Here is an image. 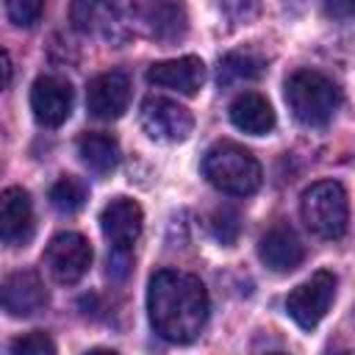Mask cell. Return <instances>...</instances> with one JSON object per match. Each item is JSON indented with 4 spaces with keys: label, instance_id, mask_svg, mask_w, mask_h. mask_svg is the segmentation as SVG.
<instances>
[{
    "label": "cell",
    "instance_id": "1",
    "mask_svg": "<svg viewBox=\"0 0 355 355\" xmlns=\"http://www.w3.org/2000/svg\"><path fill=\"white\" fill-rule=\"evenodd\" d=\"M150 324L166 341L186 344L200 336L208 319V291L200 277L178 269H161L147 286Z\"/></svg>",
    "mask_w": 355,
    "mask_h": 355
},
{
    "label": "cell",
    "instance_id": "2",
    "mask_svg": "<svg viewBox=\"0 0 355 355\" xmlns=\"http://www.w3.org/2000/svg\"><path fill=\"white\" fill-rule=\"evenodd\" d=\"M202 175L225 194L247 197L261 186V164L236 141H216L202 158Z\"/></svg>",
    "mask_w": 355,
    "mask_h": 355
},
{
    "label": "cell",
    "instance_id": "3",
    "mask_svg": "<svg viewBox=\"0 0 355 355\" xmlns=\"http://www.w3.org/2000/svg\"><path fill=\"white\" fill-rule=\"evenodd\" d=\"M286 103L297 122L308 128H322L333 119L341 103V92L327 75L313 69H297L286 78Z\"/></svg>",
    "mask_w": 355,
    "mask_h": 355
},
{
    "label": "cell",
    "instance_id": "4",
    "mask_svg": "<svg viewBox=\"0 0 355 355\" xmlns=\"http://www.w3.org/2000/svg\"><path fill=\"white\" fill-rule=\"evenodd\" d=\"M302 222L322 239H341L349 225L347 191L336 180H319L302 191L300 200Z\"/></svg>",
    "mask_w": 355,
    "mask_h": 355
},
{
    "label": "cell",
    "instance_id": "5",
    "mask_svg": "<svg viewBox=\"0 0 355 355\" xmlns=\"http://www.w3.org/2000/svg\"><path fill=\"white\" fill-rule=\"evenodd\" d=\"M72 22L89 36L105 42H122L130 33V3L128 0H72Z\"/></svg>",
    "mask_w": 355,
    "mask_h": 355
},
{
    "label": "cell",
    "instance_id": "6",
    "mask_svg": "<svg viewBox=\"0 0 355 355\" xmlns=\"http://www.w3.org/2000/svg\"><path fill=\"white\" fill-rule=\"evenodd\" d=\"M336 275L333 272H316L311 275L305 283H300L288 297H286V311L288 316L302 327V330H313L324 313L330 311L333 305V297H336Z\"/></svg>",
    "mask_w": 355,
    "mask_h": 355
},
{
    "label": "cell",
    "instance_id": "7",
    "mask_svg": "<svg viewBox=\"0 0 355 355\" xmlns=\"http://www.w3.org/2000/svg\"><path fill=\"white\" fill-rule=\"evenodd\" d=\"M42 261H44V266H47V272L55 283L72 286L92 266V244L80 233L67 230V233H58V236L50 239Z\"/></svg>",
    "mask_w": 355,
    "mask_h": 355
},
{
    "label": "cell",
    "instance_id": "8",
    "mask_svg": "<svg viewBox=\"0 0 355 355\" xmlns=\"http://www.w3.org/2000/svg\"><path fill=\"white\" fill-rule=\"evenodd\" d=\"M141 128L150 139L155 141H186L191 128H194V116L189 108H183L175 100L166 97H147L141 103Z\"/></svg>",
    "mask_w": 355,
    "mask_h": 355
},
{
    "label": "cell",
    "instance_id": "9",
    "mask_svg": "<svg viewBox=\"0 0 355 355\" xmlns=\"http://www.w3.org/2000/svg\"><path fill=\"white\" fill-rule=\"evenodd\" d=\"M141 205L130 197H114L103 211H100V227L103 236L108 239L111 252L130 255L136 239L141 236Z\"/></svg>",
    "mask_w": 355,
    "mask_h": 355
},
{
    "label": "cell",
    "instance_id": "10",
    "mask_svg": "<svg viewBox=\"0 0 355 355\" xmlns=\"http://www.w3.org/2000/svg\"><path fill=\"white\" fill-rule=\"evenodd\" d=\"M47 305V288L31 269L14 272L0 283V311L14 319H28Z\"/></svg>",
    "mask_w": 355,
    "mask_h": 355
},
{
    "label": "cell",
    "instance_id": "11",
    "mask_svg": "<svg viewBox=\"0 0 355 355\" xmlns=\"http://www.w3.org/2000/svg\"><path fill=\"white\" fill-rule=\"evenodd\" d=\"M72 86L58 78V75H42L36 78L33 89H31V108L39 125L44 128H58L67 122V116L72 114Z\"/></svg>",
    "mask_w": 355,
    "mask_h": 355
},
{
    "label": "cell",
    "instance_id": "12",
    "mask_svg": "<svg viewBox=\"0 0 355 355\" xmlns=\"http://www.w3.org/2000/svg\"><path fill=\"white\" fill-rule=\"evenodd\" d=\"M130 103V80L125 72H103L86 89V108L94 119H119Z\"/></svg>",
    "mask_w": 355,
    "mask_h": 355
},
{
    "label": "cell",
    "instance_id": "13",
    "mask_svg": "<svg viewBox=\"0 0 355 355\" xmlns=\"http://www.w3.org/2000/svg\"><path fill=\"white\" fill-rule=\"evenodd\" d=\"M33 233V202L31 194L19 186H8L0 191V241L3 244H25Z\"/></svg>",
    "mask_w": 355,
    "mask_h": 355
},
{
    "label": "cell",
    "instance_id": "14",
    "mask_svg": "<svg viewBox=\"0 0 355 355\" xmlns=\"http://www.w3.org/2000/svg\"><path fill=\"white\" fill-rule=\"evenodd\" d=\"M147 80L161 89H172L178 94H197L205 80V64L197 55H183L172 61H158L147 69Z\"/></svg>",
    "mask_w": 355,
    "mask_h": 355
},
{
    "label": "cell",
    "instance_id": "15",
    "mask_svg": "<svg viewBox=\"0 0 355 355\" xmlns=\"http://www.w3.org/2000/svg\"><path fill=\"white\" fill-rule=\"evenodd\" d=\"M258 258L272 272H291V269H297L302 263L305 247H302L300 236L288 225H275L272 230H266L261 236V241H258Z\"/></svg>",
    "mask_w": 355,
    "mask_h": 355
},
{
    "label": "cell",
    "instance_id": "16",
    "mask_svg": "<svg viewBox=\"0 0 355 355\" xmlns=\"http://www.w3.org/2000/svg\"><path fill=\"white\" fill-rule=\"evenodd\" d=\"M230 122L250 136H263L275 128V111L263 94L244 92L230 103Z\"/></svg>",
    "mask_w": 355,
    "mask_h": 355
},
{
    "label": "cell",
    "instance_id": "17",
    "mask_svg": "<svg viewBox=\"0 0 355 355\" xmlns=\"http://www.w3.org/2000/svg\"><path fill=\"white\" fill-rule=\"evenodd\" d=\"M78 155L92 172L108 175L119 164V141L111 133H83L78 139Z\"/></svg>",
    "mask_w": 355,
    "mask_h": 355
},
{
    "label": "cell",
    "instance_id": "18",
    "mask_svg": "<svg viewBox=\"0 0 355 355\" xmlns=\"http://www.w3.org/2000/svg\"><path fill=\"white\" fill-rule=\"evenodd\" d=\"M147 28L161 42H175L186 33V8L180 0H155L147 11Z\"/></svg>",
    "mask_w": 355,
    "mask_h": 355
},
{
    "label": "cell",
    "instance_id": "19",
    "mask_svg": "<svg viewBox=\"0 0 355 355\" xmlns=\"http://www.w3.org/2000/svg\"><path fill=\"white\" fill-rule=\"evenodd\" d=\"M86 183L72 178V175H64L58 178L53 186H50V205L61 214H75L83 202H86Z\"/></svg>",
    "mask_w": 355,
    "mask_h": 355
},
{
    "label": "cell",
    "instance_id": "20",
    "mask_svg": "<svg viewBox=\"0 0 355 355\" xmlns=\"http://www.w3.org/2000/svg\"><path fill=\"white\" fill-rule=\"evenodd\" d=\"M263 72V61L252 53H227L219 64V80H252Z\"/></svg>",
    "mask_w": 355,
    "mask_h": 355
},
{
    "label": "cell",
    "instance_id": "21",
    "mask_svg": "<svg viewBox=\"0 0 355 355\" xmlns=\"http://www.w3.org/2000/svg\"><path fill=\"white\" fill-rule=\"evenodd\" d=\"M8 19L19 28H33L44 11V0H6Z\"/></svg>",
    "mask_w": 355,
    "mask_h": 355
},
{
    "label": "cell",
    "instance_id": "22",
    "mask_svg": "<svg viewBox=\"0 0 355 355\" xmlns=\"http://www.w3.org/2000/svg\"><path fill=\"white\" fill-rule=\"evenodd\" d=\"M11 352H22V355H44L47 352L50 355V352H55V344L44 333H28L11 344Z\"/></svg>",
    "mask_w": 355,
    "mask_h": 355
},
{
    "label": "cell",
    "instance_id": "23",
    "mask_svg": "<svg viewBox=\"0 0 355 355\" xmlns=\"http://www.w3.org/2000/svg\"><path fill=\"white\" fill-rule=\"evenodd\" d=\"M214 233H216V239L222 244H233L236 236H239V216H236V211H230V208L216 211V216H214Z\"/></svg>",
    "mask_w": 355,
    "mask_h": 355
},
{
    "label": "cell",
    "instance_id": "24",
    "mask_svg": "<svg viewBox=\"0 0 355 355\" xmlns=\"http://www.w3.org/2000/svg\"><path fill=\"white\" fill-rule=\"evenodd\" d=\"M8 80H11V58H8V53L0 47V89H6Z\"/></svg>",
    "mask_w": 355,
    "mask_h": 355
}]
</instances>
